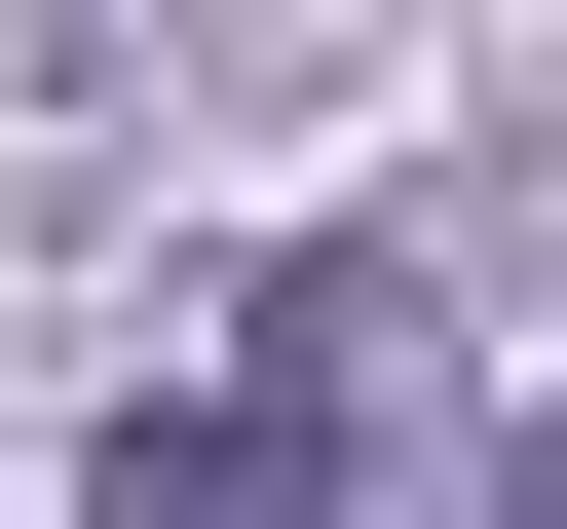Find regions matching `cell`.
<instances>
[{"instance_id":"6da1fadb","label":"cell","mask_w":567,"mask_h":529,"mask_svg":"<svg viewBox=\"0 0 567 529\" xmlns=\"http://www.w3.org/2000/svg\"><path fill=\"white\" fill-rule=\"evenodd\" d=\"M76 529H341V303H303V264H265V303L114 416V491H76Z\"/></svg>"},{"instance_id":"7a4b0ae2","label":"cell","mask_w":567,"mask_h":529,"mask_svg":"<svg viewBox=\"0 0 567 529\" xmlns=\"http://www.w3.org/2000/svg\"><path fill=\"white\" fill-rule=\"evenodd\" d=\"M529 529H567V491H529Z\"/></svg>"}]
</instances>
